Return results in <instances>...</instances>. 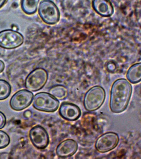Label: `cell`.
I'll return each instance as SVG.
<instances>
[{
    "mask_svg": "<svg viewBox=\"0 0 141 159\" xmlns=\"http://www.w3.org/2000/svg\"><path fill=\"white\" fill-rule=\"evenodd\" d=\"M132 88L130 82L124 78L115 81L111 87L110 108L114 113H121L127 109L132 94Z\"/></svg>",
    "mask_w": 141,
    "mask_h": 159,
    "instance_id": "obj_1",
    "label": "cell"
},
{
    "mask_svg": "<svg viewBox=\"0 0 141 159\" xmlns=\"http://www.w3.org/2000/svg\"><path fill=\"white\" fill-rule=\"evenodd\" d=\"M106 92L104 88L99 85L89 89L85 94L84 106L89 111H94L99 109L103 104L106 98Z\"/></svg>",
    "mask_w": 141,
    "mask_h": 159,
    "instance_id": "obj_2",
    "label": "cell"
},
{
    "mask_svg": "<svg viewBox=\"0 0 141 159\" xmlns=\"http://www.w3.org/2000/svg\"><path fill=\"white\" fill-rule=\"evenodd\" d=\"M33 106L37 110L46 112H54L59 108V101L49 93H37L33 99Z\"/></svg>",
    "mask_w": 141,
    "mask_h": 159,
    "instance_id": "obj_3",
    "label": "cell"
},
{
    "mask_svg": "<svg viewBox=\"0 0 141 159\" xmlns=\"http://www.w3.org/2000/svg\"><path fill=\"white\" fill-rule=\"evenodd\" d=\"M38 12L42 20L47 24H55L60 20V12L59 8L50 0H43L41 1Z\"/></svg>",
    "mask_w": 141,
    "mask_h": 159,
    "instance_id": "obj_4",
    "label": "cell"
},
{
    "mask_svg": "<svg viewBox=\"0 0 141 159\" xmlns=\"http://www.w3.org/2000/svg\"><path fill=\"white\" fill-rule=\"evenodd\" d=\"M48 79V72L45 69L42 68H36L26 78L25 88L30 91H38L44 88Z\"/></svg>",
    "mask_w": 141,
    "mask_h": 159,
    "instance_id": "obj_5",
    "label": "cell"
},
{
    "mask_svg": "<svg viewBox=\"0 0 141 159\" xmlns=\"http://www.w3.org/2000/svg\"><path fill=\"white\" fill-rule=\"evenodd\" d=\"M23 35L17 31L6 30L0 32V47L11 49L21 45L24 42Z\"/></svg>",
    "mask_w": 141,
    "mask_h": 159,
    "instance_id": "obj_6",
    "label": "cell"
},
{
    "mask_svg": "<svg viewBox=\"0 0 141 159\" xmlns=\"http://www.w3.org/2000/svg\"><path fill=\"white\" fill-rule=\"evenodd\" d=\"M119 142L118 134L108 132L101 135L96 140L95 147L99 152L106 153L116 148Z\"/></svg>",
    "mask_w": 141,
    "mask_h": 159,
    "instance_id": "obj_7",
    "label": "cell"
},
{
    "mask_svg": "<svg viewBox=\"0 0 141 159\" xmlns=\"http://www.w3.org/2000/svg\"><path fill=\"white\" fill-rule=\"evenodd\" d=\"M33 97L34 94L29 90L22 89L18 91L11 98L10 106L14 110H23L31 104Z\"/></svg>",
    "mask_w": 141,
    "mask_h": 159,
    "instance_id": "obj_8",
    "label": "cell"
},
{
    "mask_svg": "<svg viewBox=\"0 0 141 159\" xmlns=\"http://www.w3.org/2000/svg\"><path fill=\"white\" fill-rule=\"evenodd\" d=\"M29 137L32 144L39 150L45 149L49 145V134L46 130L41 125H36L32 128L29 131Z\"/></svg>",
    "mask_w": 141,
    "mask_h": 159,
    "instance_id": "obj_9",
    "label": "cell"
},
{
    "mask_svg": "<svg viewBox=\"0 0 141 159\" xmlns=\"http://www.w3.org/2000/svg\"><path fill=\"white\" fill-rule=\"evenodd\" d=\"M60 116L69 121H75L81 115V111L76 104L70 102H63L59 109Z\"/></svg>",
    "mask_w": 141,
    "mask_h": 159,
    "instance_id": "obj_10",
    "label": "cell"
},
{
    "mask_svg": "<svg viewBox=\"0 0 141 159\" xmlns=\"http://www.w3.org/2000/svg\"><path fill=\"white\" fill-rule=\"evenodd\" d=\"M77 143L75 140L68 139L60 143L56 149L57 155L60 157H67L73 155L77 151Z\"/></svg>",
    "mask_w": 141,
    "mask_h": 159,
    "instance_id": "obj_11",
    "label": "cell"
},
{
    "mask_svg": "<svg viewBox=\"0 0 141 159\" xmlns=\"http://www.w3.org/2000/svg\"><path fill=\"white\" fill-rule=\"evenodd\" d=\"M94 10L103 17H110L114 13V8L110 0H92Z\"/></svg>",
    "mask_w": 141,
    "mask_h": 159,
    "instance_id": "obj_12",
    "label": "cell"
},
{
    "mask_svg": "<svg viewBox=\"0 0 141 159\" xmlns=\"http://www.w3.org/2000/svg\"><path fill=\"white\" fill-rule=\"evenodd\" d=\"M126 77L133 84L139 83L141 79V63H136L131 66L127 71Z\"/></svg>",
    "mask_w": 141,
    "mask_h": 159,
    "instance_id": "obj_13",
    "label": "cell"
},
{
    "mask_svg": "<svg viewBox=\"0 0 141 159\" xmlns=\"http://www.w3.org/2000/svg\"><path fill=\"white\" fill-rule=\"evenodd\" d=\"M49 93L54 98L59 100H64L66 99L68 95L67 88L60 84L51 87L49 89Z\"/></svg>",
    "mask_w": 141,
    "mask_h": 159,
    "instance_id": "obj_14",
    "label": "cell"
},
{
    "mask_svg": "<svg viewBox=\"0 0 141 159\" xmlns=\"http://www.w3.org/2000/svg\"><path fill=\"white\" fill-rule=\"evenodd\" d=\"M39 0H21V6L23 12L28 15L36 12Z\"/></svg>",
    "mask_w": 141,
    "mask_h": 159,
    "instance_id": "obj_15",
    "label": "cell"
},
{
    "mask_svg": "<svg viewBox=\"0 0 141 159\" xmlns=\"http://www.w3.org/2000/svg\"><path fill=\"white\" fill-rule=\"evenodd\" d=\"M11 87L7 81L0 80V100H5L11 94Z\"/></svg>",
    "mask_w": 141,
    "mask_h": 159,
    "instance_id": "obj_16",
    "label": "cell"
},
{
    "mask_svg": "<svg viewBox=\"0 0 141 159\" xmlns=\"http://www.w3.org/2000/svg\"><path fill=\"white\" fill-rule=\"evenodd\" d=\"M10 138L5 132L0 130V149L7 147L10 143Z\"/></svg>",
    "mask_w": 141,
    "mask_h": 159,
    "instance_id": "obj_17",
    "label": "cell"
},
{
    "mask_svg": "<svg viewBox=\"0 0 141 159\" xmlns=\"http://www.w3.org/2000/svg\"><path fill=\"white\" fill-rule=\"evenodd\" d=\"M7 123L6 116L2 112L0 111V129H3Z\"/></svg>",
    "mask_w": 141,
    "mask_h": 159,
    "instance_id": "obj_18",
    "label": "cell"
},
{
    "mask_svg": "<svg viewBox=\"0 0 141 159\" xmlns=\"http://www.w3.org/2000/svg\"><path fill=\"white\" fill-rule=\"evenodd\" d=\"M5 64L3 61L0 60V73H2L4 70Z\"/></svg>",
    "mask_w": 141,
    "mask_h": 159,
    "instance_id": "obj_19",
    "label": "cell"
},
{
    "mask_svg": "<svg viewBox=\"0 0 141 159\" xmlns=\"http://www.w3.org/2000/svg\"><path fill=\"white\" fill-rule=\"evenodd\" d=\"M7 0H0V8L5 3Z\"/></svg>",
    "mask_w": 141,
    "mask_h": 159,
    "instance_id": "obj_20",
    "label": "cell"
}]
</instances>
